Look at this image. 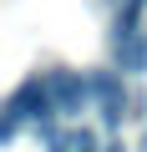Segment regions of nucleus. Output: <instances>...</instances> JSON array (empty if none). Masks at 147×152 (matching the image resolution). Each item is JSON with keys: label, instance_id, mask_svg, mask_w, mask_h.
I'll use <instances>...</instances> for the list:
<instances>
[{"label": "nucleus", "instance_id": "1", "mask_svg": "<svg viewBox=\"0 0 147 152\" xmlns=\"http://www.w3.org/2000/svg\"><path fill=\"white\" fill-rule=\"evenodd\" d=\"M56 102H51V91H46V76H31V81H20L10 96H5V107H0V142H10L26 122H36L41 127V137H51L56 132Z\"/></svg>", "mask_w": 147, "mask_h": 152}, {"label": "nucleus", "instance_id": "2", "mask_svg": "<svg viewBox=\"0 0 147 152\" xmlns=\"http://www.w3.org/2000/svg\"><path fill=\"white\" fill-rule=\"evenodd\" d=\"M46 91L56 102L61 117H76L86 102H91V76H76V71H51L46 76Z\"/></svg>", "mask_w": 147, "mask_h": 152}, {"label": "nucleus", "instance_id": "3", "mask_svg": "<svg viewBox=\"0 0 147 152\" xmlns=\"http://www.w3.org/2000/svg\"><path fill=\"white\" fill-rule=\"evenodd\" d=\"M91 102H97V112H102L107 127H122V117H127V86H122L117 71H97L91 76Z\"/></svg>", "mask_w": 147, "mask_h": 152}, {"label": "nucleus", "instance_id": "4", "mask_svg": "<svg viewBox=\"0 0 147 152\" xmlns=\"http://www.w3.org/2000/svg\"><path fill=\"white\" fill-rule=\"evenodd\" d=\"M117 66L122 71H147V31L137 20H117Z\"/></svg>", "mask_w": 147, "mask_h": 152}, {"label": "nucleus", "instance_id": "5", "mask_svg": "<svg viewBox=\"0 0 147 152\" xmlns=\"http://www.w3.org/2000/svg\"><path fill=\"white\" fill-rule=\"evenodd\" d=\"M102 152H127V147H122V142H107V147H102Z\"/></svg>", "mask_w": 147, "mask_h": 152}, {"label": "nucleus", "instance_id": "6", "mask_svg": "<svg viewBox=\"0 0 147 152\" xmlns=\"http://www.w3.org/2000/svg\"><path fill=\"white\" fill-rule=\"evenodd\" d=\"M142 147H147V142H142Z\"/></svg>", "mask_w": 147, "mask_h": 152}]
</instances>
